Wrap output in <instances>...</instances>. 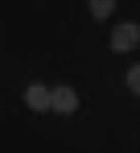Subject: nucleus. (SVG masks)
I'll use <instances>...</instances> for the list:
<instances>
[{"label": "nucleus", "instance_id": "nucleus-1", "mask_svg": "<svg viewBox=\"0 0 140 153\" xmlns=\"http://www.w3.org/2000/svg\"><path fill=\"white\" fill-rule=\"evenodd\" d=\"M140 46V25L136 21H124V25L111 29V54H128Z\"/></svg>", "mask_w": 140, "mask_h": 153}, {"label": "nucleus", "instance_id": "nucleus-5", "mask_svg": "<svg viewBox=\"0 0 140 153\" xmlns=\"http://www.w3.org/2000/svg\"><path fill=\"white\" fill-rule=\"evenodd\" d=\"M128 91L140 100V62H136V66H128Z\"/></svg>", "mask_w": 140, "mask_h": 153}, {"label": "nucleus", "instance_id": "nucleus-4", "mask_svg": "<svg viewBox=\"0 0 140 153\" xmlns=\"http://www.w3.org/2000/svg\"><path fill=\"white\" fill-rule=\"evenodd\" d=\"M111 8H116V0H91V17H95V21H107Z\"/></svg>", "mask_w": 140, "mask_h": 153}, {"label": "nucleus", "instance_id": "nucleus-3", "mask_svg": "<svg viewBox=\"0 0 140 153\" xmlns=\"http://www.w3.org/2000/svg\"><path fill=\"white\" fill-rule=\"evenodd\" d=\"M54 112H62V116H74V112H78L74 87H54Z\"/></svg>", "mask_w": 140, "mask_h": 153}, {"label": "nucleus", "instance_id": "nucleus-2", "mask_svg": "<svg viewBox=\"0 0 140 153\" xmlns=\"http://www.w3.org/2000/svg\"><path fill=\"white\" fill-rule=\"evenodd\" d=\"M25 103H29L33 112H46V108H54V91H46L41 83H29V87H25Z\"/></svg>", "mask_w": 140, "mask_h": 153}]
</instances>
